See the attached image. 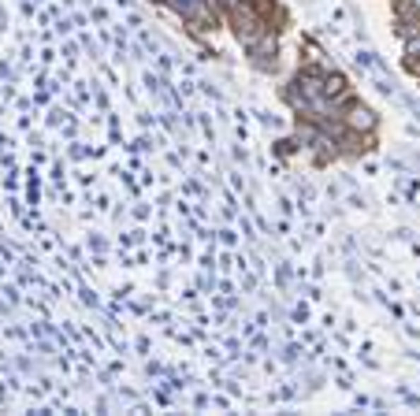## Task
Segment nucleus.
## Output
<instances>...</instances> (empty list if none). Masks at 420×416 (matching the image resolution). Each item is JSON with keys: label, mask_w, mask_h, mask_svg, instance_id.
Returning <instances> with one entry per match:
<instances>
[{"label": "nucleus", "mask_w": 420, "mask_h": 416, "mask_svg": "<svg viewBox=\"0 0 420 416\" xmlns=\"http://www.w3.org/2000/svg\"><path fill=\"white\" fill-rule=\"evenodd\" d=\"M231 26H235V37L242 41L245 49H250V45H253V41H257L260 34H264V30H272L268 19L260 16V8H257V4H245V0H242V4H238L235 11H231Z\"/></svg>", "instance_id": "f257e3e1"}, {"label": "nucleus", "mask_w": 420, "mask_h": 416, "mask_svg": "<svg viewBox=\"0 0 420 416\" xmlns=\"http://www.w3.org/2000/svg\"><path fill=\"white\" fill-rule=\"evenodd\" d=\"M168 8L190 26H216V11L209 0H168Z\"/></svg>", "instance_id": "f03ea898"}, {"label": "nucleus", "mask_w": 420, "mask_h": 416, "mask_svg": "<svg viewBox=\"0 0 420 416\" xmlns=\"http://www.w3.org/2000/svg\"><path fill=\"white\" fill-rule=\"evenodd\" d=\"M342 123H346V131H354V134H372L375 131V112L368 105H357V100H350L342 112Z\"/></svg>", "instance_id": "7ed1b4c3"}, {"label": "nucleus", "mask_w": 420, "mask_h": 416, "mask_svg": "<svg viewBox=\"0 0 420 416\" xmlns=\"http://www.w3.org/2000/svg\"><path fill=\"white\" fill-rule=\"evenodd\" d=\"M275 52H279V37H275L272 30H264L253 45H250V60L260 67V71H268V67H275Z\"/></svg>", "instance_id": "20e7f679"}, {"label": "nucleus", "mask_w": 420, "mask_h": 416, "mask_svg": "<svg viewBox=\"0 0 420 416\" xmlns=\"http://www.w3.org/2000/svg\"><path fill=\"white\" fill-rule=\"evenodd\" d=\"M245 4H260V0H245Z\"/></svg>", "instance_id": "39448f33"}, {"label": "nucleus", "mask_w": 420, "mask_h": 416, "mask_svg": "<svg viewBox=\"0 0 420 416\" xmlns=\"http://www.w3.org/2000/svg\"><path fill=\"white\" fill-rule=\"evenodd\" d=\"M156 4H168V0H156Z\"/></svg>", "instance_id": "423d86ee"}]
</instances>
